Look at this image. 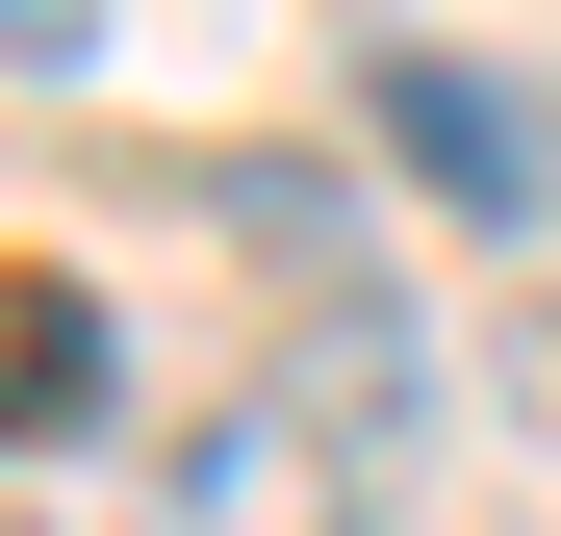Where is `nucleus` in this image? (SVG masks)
<instances>
[{
  "label": "nucleus",
  "mask_w": 561,
  "mask_h": 536,
  "mask_svg": "<svg viewBox=\"0 0 561 536\" xmlns=\"http://www.w3.org/2000/svg\"><path fill=\"white\" fill-rule=\"evenodd\" d=\"M383 511V460H357V409L332 384H280V409H230V434H179V486H153V536H357Z\"/></svg>",
  "instance_id": "obj_1"
},
{
  "label": "nucleus",
  "mask_w": 561,
  "mask_h": 536,
  "mask_svg": "<svg viewBox=\"0 0 561 536\" xmlns=\"http://www.w3.org/2000/svg\"><path fill=\"white\" fill-rule=\"evenodd\" d=\"M383 153L434 179L459 230H536V205H561V103L485 77V52H383Z\"/></svg>",
  "instance_id": "obj_2"
},
{
  "label": "nucleus",
  "mask_w": 561,
  "mask_h": 536,
  "mask_svg": "<svg viewBox=\"0 0 561 536\" xmlns=\"http://www.w3.org/2000/svg\"><path fill=\"white\" fill-rule=\"evenodd\" d=\"M77 409H103V307L0 255V434H77Z\"/></svg>",
  "instance_id": "obj_3"
},
{
  "label": "nucleus",
  "mask_w": 561,
  "mask_h": 536,
  "mask_svg": "<svg viewBox=\"0 0 561 536\" xmlns=\"http://www.w3.org/2000/svg\"><path fill=\"white\" fill-rule=\"evenodd\" d=\"M0 52H26V77H77V52H103V0H0Z\"/></svg>",
  "instance_id": "obj_4"
}]
</instances>
